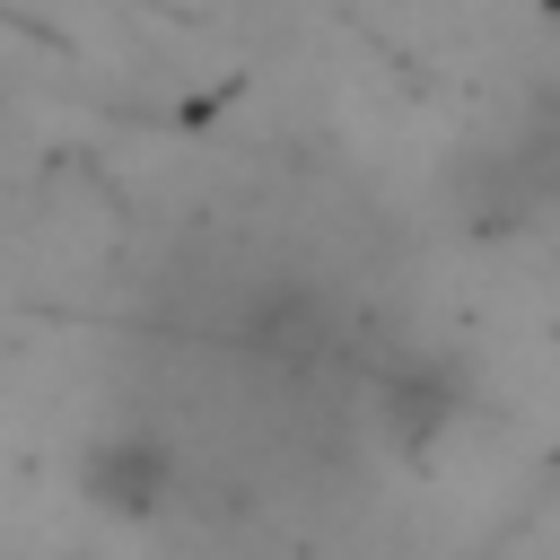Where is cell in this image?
I'll return each mask as SVG.
<instances>
[{
	"label": "cell",
	"mask_w": 560,
	"mask_h": 560,
	"mask_svg": "<svg viewBox=\"0 0 560 560\" xmlns=\"http://www.w3.org/2000/svg\"><path fill=\"white\" fill-rule=\"evenodd\" d=\"M455 411H464V368L438 359V350H402V359H385V368L368 376V420H376L402 455L438 446Z\"/></svg>",
	"instance_id": "7a4b0ae2"
},
{
	"label": "cell",
	"mask_w": 560,
	"mask_h": 560,
	"mask_svg": "<svg viewBox=\"0 0 560 560\" xmlns=\"http://www.w3.org/2000/svg\"><path fill=\"white\" fill-rule=\"evenodd\" d=\"M70 481H79V499H88L96 516L149 525V516L175 499V446H166V429H149V420H105V429L79 438Z\"/></svg>",
	"instance_id": "6da1fadb"
},
{
	"label": "cell",
	"mask_w": 560,
	"mask_h": 560,
	"mask_svg": "<svg viewBox=\"0 0 560 560\" xmlns=\"http://www.w3.org/2000/svg\"><path fill=\"white\" fill-rule=\"evenodd\" d=\"M438 201H446V219H455L464 236H516V228H534V219H542V201L525 192V175L508 166V149H499L490 131H481V140H464V149L446 158Z\"/></svg>",
	"instance_id": "3957f363"
},
{
	"label": "cell",
	"mask_w": 560,
	"mask_h": 560,
	"mask_svg": "<svg viewBox=\"0 0 560 560\" xmlns=\"http://www.w3.org/2000/svg\"><path fill=\"white\" fill-rule=\"evenodd\" d=\"M490 140L508 149V166L525 175V192H534L542 210H560V88H525V96L499 114Z\"/></svg>",
	"instance_id": "277c9868"
}]
</instances>
